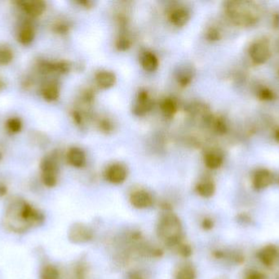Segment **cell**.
Here are the masks:
<instances>
[{
	"mask_svg": "<svg viewBox=\"0 0 279 279\" xmlns=\"http://www.w3.org/2000/svg\"><path fill=\"white\" fill-rule=\"evenodd\" d=\"M153 107V102L149 98L148 92L141 90L137 94V102L133 108V113L137 116H144Z\"/></svg>",
	"mask_w": 279,
	"mask_h": 279,
	"instance_id": "obj_8",
	"label": "cell"
},
{
	"mask_svg": "<svg viewBox=\"0 0 279 279\" xmlns=\"http://www.w3.org/2000/svg\"><path fill=\"white\" fill-rule=\"evenodd\" d=\"M99 127L104 133H109L113 131L114 125L111 123V121H109V120L102 119V121H100Z\"/></svg>",
	"mask_w": 279,
	"mask_h": 279,
	"instance_id": "obj_32",
	"label": "cell"
},
{
	"mask_svg": "<svg viewBox=\"0 0 279 279\" xmlns=\"http://www.w3.org/2000/svg\"><path fill=\"white\" fill-rule=\"evenodd\" d=\"M45 220L44 213L23 199H14L5 211V227L13 233L23 234L34 227H38Z\"/></svg>",
	"mask_w": 279,
	"mask_h": 279,
	"instance_id": "obj_1",
	"label": "cell"
},
{
	"mask_svg": "<svg viewBox=\"0 0 279 279\" xmlns=\"http://www.w3.org/2000/svg\"><path fill=\"white\" fill-rule=\"evenodd\" d=\"M179 253L184 258H189L193 254V250L191 246L188 244H181L179 245Z\"/></svg>",
	"mask_w": 279,
	"mask_h": 279,
	"instance_id": "obj_31",
	"label": "cell"
},
{
	"mask_svg": "<svg viewBox=\"0 0 279 279\" xmlns=\"http://www.w3.org/2000/svg\"><path fill=\"white\" fill-rule=\"evenodd\" d=\"M6 127L11 133H17L22 129V122L17 117H12L7 121Z\"/></svg>",
	"mask_w": 279,
	"mask_h": 279,
	"instance_id": "obj_27",
	"label": "cell"
},
{
	"mask_svg": "<svg viewBox=\"0 0 279 279\" xmlns=\"http://www.w3.org/2000/svg\"><path fill=\"white\" fill-rule=\"evenodd\" d=\"M5 87V83L0 79V92L4 90V88Z\"/></svg>",
	"mask_w": 279,
	"mask_h": 279,
	"instance_id": "obj_41",
	"label": "cell"
},
{
	"mask_svg": "<svg viewBox=\"0 0 279 279\" xmlns=\"http://www.w3.org/2000/svg\"><path fill=\"white\" fill-rule=\"evenodd\" d=\"M207 39L210 41H217L221 39V33L216 28H210L207 32Z\"/></svg>",
	"mask_w": 279,
	"mask_h": 279,
	"instance_id": "obj_34",
	"label": "cell"
},
{
	"mask_svg": "<svg viewBox=\"0 0 279 279\" xmlns=\"http://www.w3.org/2000/svg\"><path fill=\"white\" fill-rule=\"evenodd\" d=\"M22 10L26 13L29 17H40L44 11L46 10V4L41 0H29V1H23L20 3Z\"/></svg>",
	"mask_w": 279,
	"mask_h": 279,
	"instance_id": "obj_10",
	"label": "cell"
},
{
	"mask_svg": "<svg viewBox=\"0 0 279 279\" xmlns=\"http://www.w3.org/2000/svg\"><path fill=\"white\" fill-rule=\"evenodd\" d=\"M141 63L145 71L153 72L159 67V59L154 53L146 51L141 55Z\"/></svg>",
	"mask_w": 279,
	"mask_h": 279,
	"instance_id": "obj_16",
	"label": "cell"
},
{
	"mask_svg": "<svg viewBox=\"0 0 279 279\" xmlns=\"http://www.w3.org/2000/svg\"><path fill=\"white\" fill-rule=\"evenodd\" d=\"M35 39V30L31 25H26L18 34V41L23 45H29Z\"/></svg>",
	"mask_w": 279,
	"mask_h": 279,
	"instance_id": "obj_20",
	"label": "cell"
},
{
	"mask_svg": "<svg viewBox=\"0 0 279 279\" xmlns=\"http://www.w3.org/2000/svg\"><path fill=\"white\" fill-rule=\"evenodd\" d=\"M131 279H143L142 277L140 276V275L138 274H134L133 275V277H132V278Z\"/></svg>",
	"mask_w": 279,
	"mask_h": 279,
	"instance_id": "obj_42",
	"label": "cell"
},
{
	"mask_svg": "<svg viewBox=\"0 0 279 279\" xmlns=\"http://www.w3.org/2000/svg\"><path fill=\"white\" fill-rule=\"evenodd\" d=\"M53 30L56 33L65 35V34L68 33L70 25L67 22L61 21V22L56 23V25H54Z\"/></svg>",
	"mask_w": 279,
	"mask_h": 279,
	"instance_id": "obj_33",
	"label": "cell"
},
{
	"mask_svg": "<svg viewBox=\"0 0 279 279\" xmlns=\"http://www.w3.org/2000/svg\"><path fill=\"white\" fill-rule=\"evenodd\" d=\"M191 18L189 11L184 8H177L170 13L169 20L174 25L180 27L185 25Z\"/></svg>",
	"mask_w": 279,
	"mask_h": 279,
	"instance_id": "obj_13",
	"label": "cell"
},
{
	"mask_svg": "<svg viewBox=\"0 0 279 279\" xmlns=\"http://www.w3.org/2000/svg\"><path fill=\"white\" fill-rule=\"evenodd\" d=\"M13 59V52L9 47L0 45V66H7Z\"/></svg>",
	"mask_w": 279,
	"mask_h": 279,
	"instance_id": "obj_24",
	"label": "cell"
},
{
	"mask_svg": "<svg viewBox=\"0 0 279 279\" xmlns=\"http://www.w3.org/2000/svg\"><path fill=\"white\" fill-rule=\"evenodd\" d=\"M204 162L208 169H219L223 164V156L219 152L211 151V152H207L205 155Z\"/></svg>",
	"mask_w": 279,
	"mask_h": 279,
	"instance_id": "obj_17",
	"label": "cell"
},
{
	"mask_svg": "<svg viewBox=\"0 0 279 279\" xmlns=\"http://www.w3.org/2000/svg\"><path fill=\"white\" fill-rule=\"evenodd\" d=\"M67 160L73 166L81 168L86 164V155L81 148L73 147L67 152Z\"/></svg>",
	"mask_w": 279,
	"mask_h": 279,
	"instance_id": "obj_12",
	"label": "cell"
},
{
	"mask_svg": "<svg viewBox=\"0 0 279 279\" xmlns=\"http://www.w3.org/2000/svg\"><path fill=\"white\" fill-rule=\"evenodd\" d=\"M42 95L46 101L54 102L59 98V95H60L59 87L56 86V83H49L44 88V90H42Z\"/></svg>",
	"mask_w": 279,
	"mask_h": 279,
	"instance_id": "obj_21",
	"label": "cell"
},
{
	"mask_svg": "<svg viewBox=\"0 0 279 279\" xmlns=\"http://www.w3.org/2000/svg\"><path fill=\"white\" fill-rule=\"evenodd\" d=\"M157 232L159 237L167 246H179L181 242V223L173 213L167 211L162 215L158 225Z\"/></svg>",
	"mask_w": 279,
	"mask_h": 279,
	"instance_id": "obj_3",
	"label": "cell"
},
{
	"mask_svg": "<svg viewBox=\"0 0 279 279\" xmlns=\"http://www.w3.org/2000/svg\"><path fill=\"white\" fill-rule=\"evenodd\" d=\"M245 279H266V276L259 271H253L247 273Z\"/></svg>",
	"mask_w": 279,
	"mask_h": 279,
	"instance_id": "obj_36",
	"label": "cell"
},
{
	"mask_svg": "<svg viewBox=\"0 0 279 279\" xmlns=\"http://www.w3.org/2000/svg\"><path fill=\"white\" fill-rule=\"evenodd\" d=\"M249 55L253 63L257 65L264 64L271 56L269 44L263 40L255 42L249 48Z\"/></svg>",
	"mask_w": 279,
	"mask_h": 279,
	"instance_id": "obj_4",
	"label": "cell"
},
{
	"mask_svg": "<svg viewBox=\"0 0 279 279\" xmlns=\"http://www.w3.org/2000/svg\"><path fill=\"white\" fill-rule=\"evenodd\" d=\"M178 83H180V86L185 87L189 86L193 79V72L190 69H183L180 72L177 73Z\"/></svg>",
	"mask_w": 279,
	"mask_h": 279,
	"instance_id": "obj_26",
	"label": "cell"
},
{
	"mask_svg": "<svg viewBox=\"0 0 279 279\" xmlns=\"http://www.w3.org/2000/svg\"><path fill=\"white\" fill-rule=\"evenodd\" d=\"M214 227V221L209 217H206L202 221V228L204 230H211Z\"/></svg>",
	"mask_w": 279,
	"mask_h": 279,
	"instance_id": "obj_37",
	"label": "cell"
},
{
	"mask_svg": "<svg viewBox=\"0 0 279 279\" xmlns=\"http://www.w3.org/2000/svg\"><path fill=\"white\" fill-rule=\"evenodd\" d=\"M210 125H211L213 129L219 134H224L227 132V124L223 117H212Z\"/></svg>",
	"mask_w": 279,
	"mask_h": 279,
	"instance_id": "obj_25",
	"label": "cell"
},
{
	"mask_svg": "<svg viewBox=\"0 0 279 279\" xmlns=\"http://www.w3.org/2000/svg\"><path fill=\"white\" fill-rule=\"evenodd\" d=\"M96 81L100 88L107 90L115 85L116 76L112 71H101L96 74Z\"/></svg>",
	"mask_w": 279,
	"mask_h": 279,
	"instance_id": "obj_14",
	"label": "cell"
},
{
	"mask_svg": "<svg viewBox=\"0 0 279 279\" xmlns=\"http://www.w3.org/2000/svg\"><path fill=\"white\" fill-rule=\"evenodd\" d=\"M73 118H74L75 122H76L78 125H81L82 122H83L82 116H81L80 113H79V111H77V110H75V111L73 113Z\"/></svg>",
	"mask_w": 279,
	"mask_h": 279,
	"instance_id": "obj_39",
	"label": "cell"
},
{
	"mask_svg": "<svg viewBox=\"0 0 279 279\" xmlns=\"http://www.w3.org/2000/svg\"><path fill=\"white\" fill-rule=\"evenodd\" d=\"M42 181L48 188H53L57 183V174H42Z\"/></svg>",
	"mask_w": 279,
	"mask_h": 279,
	"instance_id": "obj_29",
	"label": "cell"
},
{
	"mask_svg": "<svg viewBox=\"0 0 279 279\" xmlns=\"http://www.w3.org/2000/svg\"><path fill=\"white\" fill-rule=\"evenodd\" d=\"M131 204L137 209H145L150 207L153 203V197L145 190H137L131 194Z\"/></svg>",
	"mask_w": 279,
	"mask_h": 279,
	"instance_id": "obj_7",
	"label": "cell"
},
{
	"mask_svg": "<svg viewBox=\"0 0 279 279\" xmlns=\"http://www.w3.org/2000/svg\"><path fill=\"white\" fill-rule=\"evenodd\" d=\"M106 180L114 184L123 183L128 177V170L120 163H115L110 165L105 173Z\"/></svg>",
	"mask_w": 279,
	"mask_h": 279,
	"instance_id": "obj_6",
	"label": "cell"
},
{
	"mask_svg": "<svg viewBox=\"0 0 279 279\" xmlns=\"http://www.w3.org/2000/svg\"><path fill=\"white\" fill-rule=\"evenodd\" d=\"M275 138L279 143V129H277V132L275 133Z\"/></svg>",
	"mask_w": 279,
	"mask_h": 279,
	"instance_id": "obj_43",
	"label": "cell"
},
{
	"mask_svg": "<svg viewBox=\"0 0 279 279\" xmlns=\"http://www.w3.org/2000/svg\"><path fill=\"white\" fill-rule=\"evenodd\" d=\"M9 192V188L5 183L0 182V198H5L8 195Z\"/></svg>",
	"mask_w": 279,
	"mask_h": 279,
	"instance_id": "obj_38",
	"label": "cell"
},
{
	"mask_svg": "<svg viewBox=\"0 0 279 279\" xmlns=\"http://www.w3.org/2000/svg\"><path fill=\"white\" fill-rule=\"evenodd\" d=\"M78 4L84 7L86 9H89V8H91L92 6L93 2H91L90 0H81V1L78 2Z\"/></svg>",
	"mask_w": 279,
	"mask_h": 279,
	"instance_id": "obj_40",
	"label": "cell"
},
{
	"mask_svg": "<svg viewBox=\"0 0 279 279\" xmlns=\"http://www.w3.org/2000/svg\"><path fill=\"white\" fill-rule=\"evenodd\" d=\"M258 258L265 266L270 267L274 265L275 261H277L278 252L277 248L274 245L269 244L261 248L258 252Z\"/></svg>",
	"mask_w": 279,
	"mask_h": 279,
	"instance_id": "obj_11",
	"label": "cell"
},
{
	"mask_svg": "<svg viewBox=\"0 0 279 279\" xmlns=\"http://www.w3.org/2000/svg\"><path fill=\"white\" fill-rule=\"evenodd\" d=\"M133 42L130 40V38L126 36H121L116 41V48L119 51L129 50Z\"/></svg>",
	"mask_w": 279,
	"mask_h": 279,
	"instance_id": "obj_28",
	"label": "cell"
},
{
	"mask_svg": "<svg viewBox=\"0 0 279 279\" xmlns=\"http://www.w3.org/2000/svg\"><path fill=\"white\" fill-rule=\"evenodd\" d=\"M41 279H60V272L56 266L52 265H45L40 273Z\"/></svg>",
	"mask_w": 279,
	"mask_h": 279,
	"instance_id": "obj_22",
	"label": "cell"
},
{
	"mask_svg": "<svg viewBox=\"0 0 279 279\" xmlns=\"http://www.w3.org/2000/svg\"><path fill=\"white\" fill-rule=\"evenodd\" d=\"M225 9L230 21L239 26L248 27L256 25L261 18V9L252 1H229L226 3Z\"/></svg>",
	"mask_w": 279,
	"mask_h": 279,
	"instance_id": "obj_2",
	"label": "cell"
},
{
	"mask_svg": "<svg viewBox=\"0 0 279 279\" xmlns=\"http://www.w3.org/2000/svg\"><path fill=\"white\" fill-rule=\"evenodd\" d=\"M196 192L204 198H210L215 192V185L211 179H204L196 185Z\"/></svg>",
	"mask_w": 279,
	"mask_h": 279,
	"instance_id": "obj_15",
	"label": "cell"
},
{
	"mask_svg": "<svg viewBox=\"0 0 279 279\" xmlns=\"http://www.w3.org/2000/svg\"><path fill=\"white\" fill-rule=\"evenodd\" d=\"M196 271L191 265H184L176 272V279H196Z\"/></svg>",
	"mask_w": 279,
	"mask_h": 279,
	"instance_id": "obj_23",
	"label": "cell"
},
{
	"mask_svg": "<svg viewBox=\"0 0 279 279\" xmlns=\"http://www.w3.org/2000/svg\"><path fill=\"white\" fill-rule=\"evenodd\" d=\"M258 97L261 100L272 101L275 98V94L268 88H263L258 92Z\"/></svg>",
	"mask_w": 279,
	"mask_h": 279,
	"instance_id": "obj_30",
	"label": "cell"
},
{
	"mask_svg": "<svg viewBox=\"0 0 279 279\" xmlns=\"http://www.w3.org/2000/svg\"><path fill=\"white\" fill-rule=\"evenodd\" d=\"M86 277V272L83 265H79L75 268V273L73 279H85Z\"/></svg>",
	"mask_w": 279,
	"mask_h": 279,
	"instance_id": "obj_35",
	"label": "cell"
},
{
	"mask_svg": "<svg viewBox=\"0 0 279 279\" xmlns=\"http://www.w3.org/2000/svg\"><path fill=\"white\" fill-rule=\"evenodd\" d=\"M273 182V175L269 170H258L253 175V185L255 189H265L269 187Z\"/></svg>",
	"mask_w": 279,
	"mask_h": 279,
	"instance_id": "obj_9",
	"label": "cell"
},
{
	"mask_svg": "<svg viewBox=\"0 0 279 279\" xmlns=\"http://www.w3.org/2000/svg\"><path fill=\"white\" fill-rule=\"evenodd\" d=\"M162 113L167 117H172L177 111V104L172 98H166L160 103Z\"/></svg>",
	"mask_w": 279,
	"mask_h": 279,
	"instance_id": "obj_18",
	"label": "cell"
},
{
	"mask_svg": "<svg viewBox=\"0 0 279 279\" xmlns=\"http://www.w3.org/2000/svg\"><path fill=\"white\" fill-rule=\"evenodd\" d=\"M42 174H57L58 167L56 160L52 156H46L40 163Z\"/></svg>",
	"mask_w": 279,
	"mask_h": 279,
	"instance_id": "obj_19",
	"label": "cell"
},
{
	"mask_svg": "<svg viewBox=\"0 0 279 279\" xmlns=\"http://www.w3.org/2000/svg\"><path fill=\"white\" fill-rule=\"evenodd\" d=\"M68 237L74 243H84L92 240L93 232L86 225L75 224L69 230Z\"/></svg>",
	"mask_w": 279,
	"mask_h": 279,
	"instance_id": "obj_5",
	"label": "cell"
}]
</instances>
